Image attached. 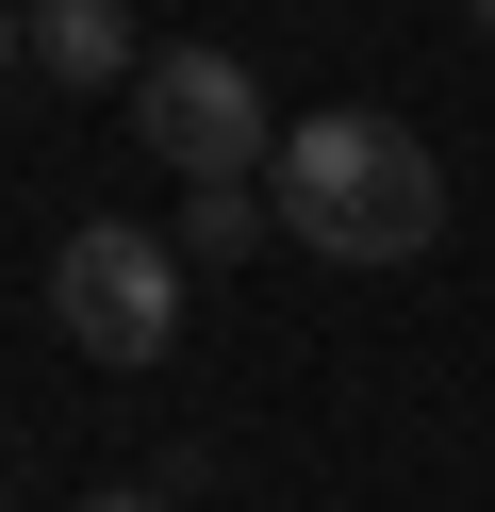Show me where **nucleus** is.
Listing matches in <instances>:
<instances>
[{
	"label": "nucleus",
	"instance_id": "1",
	"mask_svg": "<svg viewBox=\"0 0 495 512\" xmlns=\"http://www.w3.org/2000/svg\"><path fill=\"white\" fill-rule=\"evenodd\" d=\"M264 199H281V232L314 248V265H429V232H446V166H429V133H396V116H297L281 149H264Z\"/></svg>",
	"mask_w": 495,
	"mask_h": 512
},
{
	"label": "nucleus",
	"instance_id": "2",
	"mask_svg": "<svg viewBox=\"0 0 495 512\" xmlns=\"http://www.w3.org/2000/svg\"><path fill=\"white\" fill-rule=\"evenodd\" d=\"M50 314L83 364H165L182 347V248L132 232V215H83V232L50 248Z\"/></svg>",
	"mask_w": 495,
	"mask_h": 512
},
{
	"label": "nucleus",
	"instance_id": "3",
	"mask_svg": "<svg viewBox=\"0 0 495 512\" xmlns=\"http://www.w3.org/2000/svg\"><path fill=\"white\" fill-rule=\"evenodd\" d=\"M132 149H165L182 182H264L281 116H264V83L231 67V50H149V67H132Z\"/></svg>",
	"mask_w": 495,
	"mask_h": 512
},
{
	"label": "nucleus",
	"instance_id": "4",
	"mask_svg": "<svg viewBox=\"0 0 495 512\" xmlns=\"http://www.w3.org/2000/svg\"><path fill=\"white\" fill-rule=\"evenodd\" d=\"M33 67L50 83H132L149 50H132V0H33Z\"/></svg>",
	"mask_w": 495,
	"mask_h": 512
},
{
	"label": "nucleus",
	"instance_id": "5",
	"mask_svg": "<svg viewBox=\"0 0 495 512\" xmlns=\"http://www.w3.org/2000/svg\"><path fill=\"white\" fill-rule=\"evenodd\" d=\"M264 215H281L264 182H198V199H182V265H231V248L264 232Z\"/></svg>",
	"mask_w": 495,
	"mask_h": 512
},
{
	"label": "nucleus",
	"instance_id": "6",
	"mask_svg": "<svg viewBox=\"0 0 495 512\" xmlns=\"http://www.w3.org/2000/svg\"><path fill=\"white\" fill-rule=\"evenodd\" d=\"M0 83H17V0H0Z\"/></svg>",
	"mask_w": 495,
	"mask_h": 512
},
{
	"label": "nucleus",
	"instance_id": "7",
	"mask_svg": "<svg viewBox=\"0 0 495 512\" xmlns=\"http://www.w3.org/2000/svg\"><path fill=\"white\" fill-rule=\"evenodd\" d=\"M83 512H165V496H83Z\"/></svg>",
	"mask_w": 495,
	"mask_h": 512
},
{
	"label": "nucleus",
	"instance_id": "8",
	"mask_svg": "<svg viewBox=\"0 0 495 512\" xmlns=\"http://www.w3.org/2000/svg\"><path fill=\"white\" fill-rule=\"evenodd\" d=\"M462 17H479V34H495V0H462Z\"/></svg>",
	"mask_w": 495,
	"mask_h": 512
}]
</instances>
